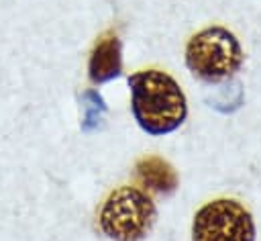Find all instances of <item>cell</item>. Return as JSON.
Segmentation results:
<instances>
[{"instance_id": "obj_2", "label": "cell", "mask_w": 261, "mask_h": 241, "mask_svg": "<svg viewBox=\"0 0 261 241\" xmlns=\"http://www.w3.org/2000/svg\"><path fill=\"white\" fill-rule=\"evenodd\" d=\"M153 200L135 186H120L100 210V229L112 241H143L155 225Z\"/></svg>"}, {"instance_id": "obj_6", "label": "cell", "mask_w": 261, "mask_h": 241, "mask_svg": "<svg viewBox=\"0 0 261 241\" xmlns=\"http://www.w3.org/2000/svg\"><path fill=\"white\" fill-rule=\"evenodd\" d=\"M137 176L139 180L153 192L159 194H171L177 188V174L165 159L157 155H149L139 159L137 163Z\"/></svg>"}, {"instance_id": "obj_3", "label": "cell", "mask_w": 261, "mask_h": 241, "mask_svg": "<svg viewBox=\"0 0 261 241\" xmlns=\"http://www.w3.org/2000/svg\"><path fill=\"white\" fill-rule=\"evenodd\" d=\"M243 49L239 39L224 27H208L196 33L186 47L188 69L204 82H220L239 71Z\"/></svg>"}, {"instance_id": "obj_1", "label": "cell", "mask_w": 261, "mask_h": 241, "mask_svg": "<svg viewBox=\"0 0 261 241\" xmlns=\"http://www.w3.org/2000/svg\"><path fill=\"white\" fill-rule=\"evenodd\" d=\"M130 108L139 127L149 135L175 131L188 114V102L177 82L159 69H143L128 78Z\"/></svg>"}, {"instance_id": "obj_4", "label": "cell", "mask_w": 261, "mask_h": 241, "mask_svg": "<svg viewBox=\"0 0 261 241\" xmlns=\"http://www.w3.org/2000/svg\"><path fill=\"white\" fill-rule=\"evenodd\" d=\"M192 241H255L253 216L232 198L212 200L196 212Z\"/></svg>"}, {"instance_id": "obj_5", "label": "cell", "mask_w": 261, "mask_h": 241, "mask_svg": "<svg viewBox=\"0 0 261 241\" xmlns=\"http://www.w3.org/2000/svg\"><path fill=\"white\" fill-rule=\"evenodd\" d=\"M90 80L94 84H104L120 76L122 71V45L116 33H104L90 55L88 63Z\"/></svg>"}]
</instances>
